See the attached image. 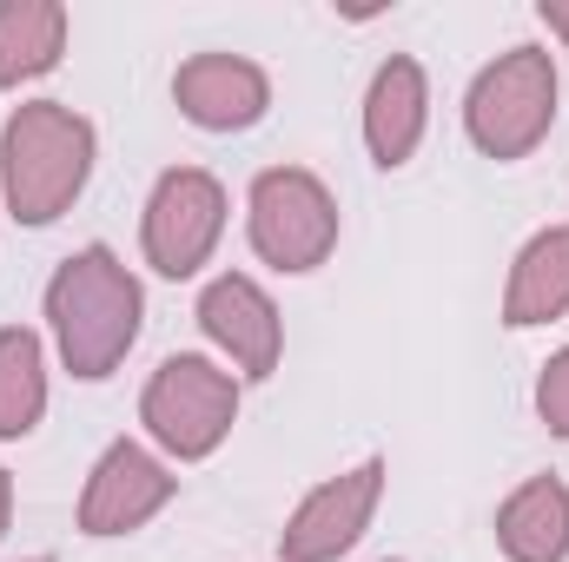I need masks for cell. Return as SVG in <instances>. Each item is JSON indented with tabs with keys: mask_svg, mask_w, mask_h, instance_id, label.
Here are the masks:
<instances>
[{
	"mask_svg": "<svg viewBox=\"0 0 569 562\" xmlns=\"http://www.w3.org/2000/svg\"><path fill=\"white\" fill-rule=\"evenodd\" d=\"M40 318H47L60 371L80 384H107L127 364V351L140 344L146 284L133 279V265L113 245L93 239L53 265V279L40 291Z\"/></svg>",
	"mask_w": 569,
	"mask_h": 562,
	"instance_id": "6da1fadb",
	"label": "cell"
},
{
	"mask_svg": "<svg viewBox=\"0 0 569 562\" xmlns=\"http://www.w3.org/2000/svg\"><path fill=\"white\" fill-rule=\"evenodd\" d=\"M93 159L100 133L87 113H73L67 100H20L0 120V205L40 232L60 212H73V199L93 179Z\"/></svg>",
	"mask_w": 569,
	"mask_h": 562,
	"instance_id": "7a4b0ae2",
	"label": "cell"
},
{
	"mask_svg": "<svg viewBox=\"0 0 569 562\" xmlns=\"http://www.w3.org/2000/svg\"><path fill=\"white\" fill-rule=\"evenodd\" d=\"M557 100H563L557 53L537 47V40H517L497 60H483L477 80L463 87V140L497 165H517L550 140Z\"/></svg>",
	"mask_w": 569,
	"mask_h": 562,
	"instance_id": "3957f363",
	"label": "cell"
},
{
	"mask_svg": "<svg viewBox=\"0 0 569 562\" xmlns=\"http://www.w3.org/2000/svg\"><path fill=\"white\" fill-rule=\"evenodd\" d=\"M239 404H246V384L206 358V351H172L159 358V371L146 378L140 391V423L152 436V450L166 463H206L226 450L232 423H239Z\"/></svg>",
	"mask_w": 569,
	"mask_h": 562,
	"instance_id": "277c9868",
	"label": "cell"
},
{
	"mask_svg": "<svg viewBox=\"0 0 569 562\" xmlns=\"http://www.w3.org/2000/svg\"><path fill=\"white\" fill-rule=\"evenodd\" d=\"M338 232H345L338 192L311 165H266L246 185V239L259 265H272L284 279H311L338 252Z\"/></svg>",
	"mask_w": 569,
	"mask_h": 562,
	"instance_id": "5b68a950",
	"label": "cell"
},
{
	"mask_svg": "<svg viewBox=\"0 0 569 562\" xmlns=\"http://www.w3.org/2000/svg\"><path fill=\"white\" fill-rule=\"evenodd\" d=\"M226 219H232V199L206 165H166L140 212V259L172 284L199 279L226 239Z\"/></svg>",
	"mask_w": 569,
	"mask_h": 562,
	"instance_id": "8992f818",
	"label": "cell"
},
{
	"mask_svg": "<svg viewBox=\"0 0 569 562\" xmlns=\"http://www.w3.org/2000/svg\"><path fill=\"white\" fill-rule=\"evenodd\" d=\"M385 483H391V463L385 456H365L325 483H311L298 496V510L284 516L279 530V562H338L365 543V530L378 523V503H385Z\"/></svg>",
	"mask_w": 569,
	"mask_h": 562,
	"instance_id": "52a82bcc",
	"label": "cell"
},
{
	"mask_svg": "<svg viewBox=\"0 0 569 562\" xmlns=\"http://www.w3.org/2000/svg\"><path fill=\"white\" fill-rule=\"evenodd\" d=\"M172 496H179V470L152 443L113 436L80 483V536H93V543L133 536L159 510H172Z\"/></svg>",
	"mask_w": 569,
	"mask_h": 562,
	"instance_id": "ba28073f",
	"label": "cell"
},
{
	"mask_svg": "<svg viewBox=\"0 0 569 562\" xmlns=\"http://www.w3.org/2000/svg\"><path fill=\"white\" fill-rule=\"evenodd\" d=\"M206 344L219 351V364L239 378V384H266L284 358V318L279 298L252 272H219V279L199 284V304H192Z\"/></svg>",
	"mask_w": 569,
	"mask_h": 562,
	"instance_id": "9c48e42d",
	"label": "cell"
},
{
	"mask_svg": "<svg viewBox=\"0 0 569 562\" xmlns=\"http://www.w3.org/2000/svg\"><path fill=\"white\" fill-rule=\"evenodd\" d=\"M172 107L199 133H252L272 113V73L246 53H192L172 73Z\"/></svg>",
	"mask_w": 569,
	"mask_h": 562,
	"instance_id": "30bf717a",
	"label": "cell"
},
{
	"mask_svg": "<svg viewBox=\"0 0 569 562\" xmlns=\"http://www.w3.org/2000/svg\"><path fill=\"white\" fill-rule=\"evenodd\" d=\"M358 127H365V152H371V165L398 172V165L418 159V145H425V133H430V73H425L418 53H391V60H378L371 87H365V113H358Z\"/></svg>",
	"mask_w": 569,
	"mask_h": 562,
	"instance_id": "8fae6325",
	"label": "cell"
},
{
	"mask_svg": "<svg viewBox=\"0 0 569 562\" xmlns=\"http://www.w3.org/2000/svg\"><path fill=\"white\" fill-rule=\"evenodd\" d=\"M490 530H497L503 562H569V483L550 476V470L543 476H523L497 503Z\"/></svg>",
	"mask_w": 569,
	"mask_h": 562,
	"instance_id": "7c38bea8",
	"label": "cell"
},
{
	"mask_svg": "<svg viewBox=\"0 0 569 562\" xmlns=\"http://www.w3.org/2000/svg\"><path fill=\"white\" fill-rule=\"evenodd\" d=\"M569 318V225H543L517 245L510 279H503V324L510 331H543Z\"/></svg>",
	"mask_w": 569,
	"mask_h": 562,
	"instance_id": "4fadbf2b",
	"label": "cell"
},
{
	"mask_svg": "<svg viewBox=\"0 0 569 562\" xmlns=\"http://www.w3.org/2000/svg\"><path fill=\"white\" fill-rule=\"evenodd\" d=\"M67 7L60 0H0V93L47 80L67 60Z\"/></svg>",
	"mask_w": 569,
	"mask_h": 562,
	"instance_id": "5bb4252c",
	"label": "cell"
},
{
	"mask_svg": "<svg viewBox=\"0 0 569 562\" xmlns=\"http://www.w3.org/2000/svg\"><path fill=\"white\" fill-rule=\"evenodd\" d=\"M47 418V338L0 324V443H27Z\"/></svg>",
	"mask_w": 569,
	"mask_h": 562,
	"instance_id": "9a60e30c",
	"label": "cell"
},
{
	"mask_svg": "<svg viewBox=\"0 0 569 562\" xmlns=\"http://www.w3.org/2000/svg\"><path fill=\"white\" fill-rule=\"evenodd\" d=\"M537 418L550 436H563L569 443V344L563 351H550V364L537 371Z\"/></svg>",
	"mask_w": 569,
	"mask_h": 562,
	"instance_id": "2e32d148",
	"label": "cell"
},
{
	"mask_svg": "<svg viewBox=\"0 0 569 562\" xmlns=\"http://www.w3.org/2000/svg\"><path fill=\"white\" fill-rule=\"evenodd\" d=\"M537 20L550 27V40H563L569 47V0H537Z\"/></svg>",
	"mask_w": 569,
	"mask_h": 562,
	"instance_id": "e0dca14e",
	"label": "cell"
},
{
	"mask_svg": "<svg viewBox=\"0 0 569 562\" xmlns=\"http://www.w3.org/2000/svg\"><path fill=\"white\" fill-rule=\"evenodd\" d=\"M7 530H13V470L0 463V543H7Z\"/></svg>",
	"mask_w": 569,
	"mask_h": 562,
	"instance_id": "ac0fdd59",
	"label": "cell"
},
{
	"mask_svg": "<svg viewBox=\"0 0 569 562\" xmlns=\"http://www.w3.org/2000/svg\"><path fill=\"white\" fill-rule=\"evenodd\" d=\"M20 562H53V556H20Z\"/></svg>",
	"mask_w": 569,
	"mask_h": 562,
	"instance_id": "d6986e66",
	"label": "cell"
},
{
	"mask_svg": "<svg viewBox=\"0 0 569 562\" xmlns=\"http://www.w3.org/2000/svg\"><path fill=\"white\" fill-rule=\"evenodd\" d=\"M385 562H405V556H385Z\"/></svg>",
	"mask_w": 569,
	"mask_h": 562,
	"instance_id": "ffe728a7",
	"label": "cell"
}]
</instances>
